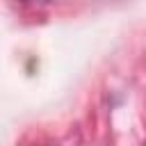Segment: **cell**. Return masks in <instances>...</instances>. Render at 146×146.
I'll return each instance as SVG.
<instances>
[{
    "label": "cell",
    "instance_id": "1",
    "mask_svg": "<svg viewBox=\"0 0 146 146\" xmlns=\"http://www.w3.org/2000/svg\"><path fill=\"white\" fill-rule=\"evenodd\" d=\"M21 2H27V5H46L50 0H21Z\"/></svg>",
    "mask_w": 146,
    "mask_h": 146
}]
</instances>
